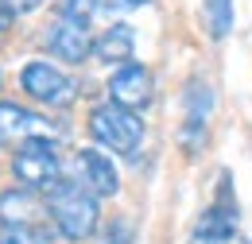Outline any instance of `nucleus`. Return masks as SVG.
<instances>
[{"instance_id":"15","label":"nucleus","mask_w":252,"mask_h":244,"mask_svg":"<svg viewBox=\"0 0 252 244\" xmlns=\"http://www.w3.org/2000/svg\"><path fill=\"white\" fill-rule=\"evenodd\" d=\"M97 12H101V0H63L59 4V16L63 20H78V24H90Z\"/></svg>"},{"instance_id":"1","label":"nucleus","mask_w":252,"mask_h":244,"mask_svg":"<svg viewBox=\"0 0 252 244\" xmlns=\"http://www.w3.org/2000/svg\"><path fill=\"white\" fill-rule=\"evenodd\" d=\"M47 217L66 244L90 241L101 229V198H94L78 179H63L47 194Z\"/></svg>"},{"instance_id":"17","label":"nucleus","mask_w":252,"mask_h":244,"mask_svg":"<svg viewBox=\"0 0 252 244\" xmlns=\"http://www.w3.org/2000/svg\"><path fill=\"white\" fill-rule=\"evenodd\" d=\"M152 0H101V12H132V8H148Z\"/></svg>"},{"instance_id":"13","label":"nucleus","mask_w":252,"mask_h":244,"mask_svg":"<svg viewBox=\"0 0 252 244\" xmlns=\"http://www.w3.org/2000/svg\"><path fill=\"white\" fill-rule=\"evenodd\" d=\"M0 244H66V241L47 237L39 225H0Z\"/></svg>"},{"instance_id":"9","label":"nucleus","mask_w":252,"mask_h":244,"mask_svg":"<svg viewBox=\"0 0 252 244\" xmlns=\"http://www.w3.org/2000/svg\"><path fill=\"white\" fill-rule=\"evenodd\" d=\"M97 39L90 35V24H78V20H55L51 31H47V55H55L59 62H70V66H78V62H86L94 55Z\"/></svg>"},{"instance_id":"18","label":"nucleus","mask_w":252,"mask_h":244,"mask_svg":"<svg viewBox=\"0 0 252 244\" xmlns=\"http://www.w3.org/2000/svg\"><path fill=\"white\" fill-rule=\"evenodd\" d=\"M12 24H16V20H12L8 12H0V35H4V31H8V28H12Z\"/></svg>"},{"instance_id":"12","label":"nucleus","mask_w":252,"mask_h":244,"mask_svg":"<svg viewBox=\"0 0 252 244\" xmlns=\"http://www.w3.org/2000/svg\"><path fill=\"white\" fill-rule=\"evenodd\" d=\"M202 24L214 43L229 39L233 24H237V0H202Z\"/></svg>"},{"instance_id":"7","label":"nucleus","mask_w":252,"mask_h":244,"mask_svg":"<svg viewBox=\"0 0 252 244\" xmlns=\"http://www.w3.org/2000/svg\"><path fill=\"white\" fill-rule=\"evenodd\" d=\"M70 179H78L94 198H117L121 194V171H117L113 155L101 152V148L74 152V175Z\"/></svg>"},{"instance_id":"8","label":"nucleus","mask_w":252,"mask_h":244,"mask_svg":"<svg viewBox=\"0 0 252 244\" xmlns=\"http://www.w3.org/2000/svg\"><path fill=\"white\" fill-rule=\"evenodd\" d=\"M55 128H59V124L47 121L43 113H32V109L0 97V148H24L28 140L47 136V132H55Z\"/></svg>"},{"instance_id":"3","label":"nucleus","mask_w":252,"mask_h":244,"mask_svg":"<svg viewBox=\"0 0 252 244\" xmlns=\"http://www.w3.org/2000/svg\"><path fill=\"white\" fill-rule=\"evenodd\" d=\"M12 175H16V186H28L35 194H51L66 179L63 175V155H59V140L35 136L24 148H16V155H12Z\"/></svg>"},{"instance_id":"11","label":"nucleus","mask_w":252,"mask_h":244,"mask_svg":"<svg viewBox=\"0 0 252 244\" xmlns=\"http://www.w3.org/2000/svg\"><path fill=\"white\" fill-rule=\"evenodd\" d=\"M47 214V202L39 206V194L28 186H8L0 190V225H39Z\"/></svg>"},{"instance_id":"4","label":"nucleus","mask_w":252,"mask_h":244,"mask_svg":"<svg viewBox=\"0 0 252 244\" xmlns=\"http://www.w3.org/2000/svg\"><path fill=\"white\" fill-rule=\"evenodd\" d=\"M218 109V93L206 78H190L183 86V121H179V148L187 159H198L210 144V121Z\"/></svg>"},{"instance_id":"16","label":"nucleus","mask_w":252,"mask_h":244,"mask_svg":"<svg viewBox=\"0 0 252 244\" xmlns=\"http://www.w3.org/2000/svg\"><path fill=\"white\" fill-rule=\"evenodd\" d=\"M43 0H0V12H8L12 20H20V16H28V12H35Z\"/></svg>"},{"instance_id":"14","label":"nucleus","mask_w":252,"mask_h":244,"mask_svg":"<svg viewBox=\"0 0 252 244\" xmlns=\"http://www.w3.org/2000/svg\"><path fill=\"white\" fill-rule=\"evenodd\" d=\"M97 244H136V225L128 217H109L101 225V237Z\"/></svg>"},{"instance_id":"6","label":"nucleus","mask_w":252,"mask_h":244,"mask_svg":"<svg viewBox=\"0 0 252 244\" xmlns=\"http://www.w3.org/2000/svg\"><path fill=\"white\" fill-rule=\"evenodd\" d=\"M109 101L128 113H144L156 101V74L144 62H128L109 74Z\"/></svg>"},{"instance_id":"10","label":"nucleus","mask_w":252,"mask_h":244,"mask_svg":"<svg viewBox=\"0 0 252 244\" xmlns=\"http://www.w3.org/2000/svg\"><path fill=\"white\" fill-rule=\"evenodd\" d=\"M94 55L105 66H128V62H136V28L132 24H109V28L97 35V47H94Z\"/></svg>"},{"instance_id":"5","label":"nucleus","mask_w":252,"mask_h":244,"mask_svg":"<svg viewBox=\"0 0 252 244\" xmlns=\"http://www.w3.org/2000/svg\"><path fill=\"white\" fill-rule=\"evenodd\" d=\"M20 90L47 109H66L78 97V82L51 59H32L20 66Z\"/></svg>"},{"instance_id":"2","label":"nucleus","mask_w":252,"mask_h":244,"mask_svg":"<svg viewBox=\"0 0 252 244\" xmlns=\"http://www.w3.org/2000/svg\"><path fill=\"white\" fill-rule=\"evenodd\" d=\"M86 132L101 152L121 155V159H140L144 152V140H148V124L140 113H128L121 105H97L86 121Z\"/></svg>"}]
</instances>
